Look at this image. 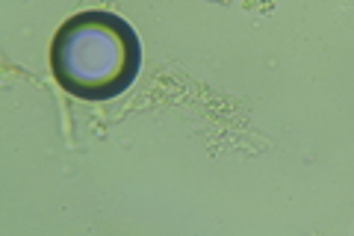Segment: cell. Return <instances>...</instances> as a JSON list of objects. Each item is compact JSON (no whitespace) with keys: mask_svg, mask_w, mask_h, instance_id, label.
Segmentation results:
<instances>
[{"mask_svg":"<svg viewBox=\"0 0 354 236\" xmlns=\"http://www.w3.org/2000/svg\"><path fill=\"white\" fill-rule=\"evenodd\" d=\"M139 48L133 30L115 15L86 12L62 27L53 44V69L80 98H113L136 74Z\"/></svg>","mask_w":354,"mask_h":236,"instance_id":"cell-1","label":"cell"}]
</instances>
